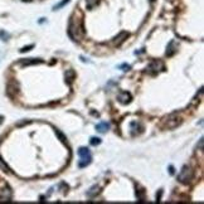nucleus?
Wrapping results in <instances>:
<instances>
[{
	"mask_svg": "<svg viewBox=\"0 0 204 204\" xmlns=\"http://www.w3.org/2000/svg\"><path fill=\"white\" fill-rule=\"evenodd\" d=\"M68 35H69L73 41H81V38L84 35V27L82 19L78 20H71L69 25H68Z\"/></svg>",
	"mask_w": 204,
	"mask_h": 204,
	"instance_id": "1",
	"label": "nucleus"
},
{
	"mask_svg": "<svg viewBox=\"0 0 204 204\" xmlns=\"http://www.w3.org/2000/svg\"><path fill=\"white\" fill-rule=\"evenodd\" d=\"M193 175H194V173H193V170L190 166H183L180 170V173L178 174V180L180 181V183L183 184H188L193 179Z\"/></svg>",
	"mask_w": 204,
	"mask_h": 204,
	"instance_id": "2",
	"label": "nucleus"
},
{
	"mask_svg": "<svg viewBox=\"0 0 204 204\" xmlns=\"http://www.w3.org/2000/svg\"><path fill=\"white\" fill-rule=\"evenodd\" d=\"M181 123V118L177 115H170L166 120H165V123H164V127L165 129H175L178 127L179 125Z\"/></svg>",
	"mask_w": 204,
	"mask_h": 204,
	"instance_id": "3",
	"label": "nucleus"
},
{
	"mask_svg": "<svg viewBox=\"0 0 204 204\" xmlns=\"http://www.w3.org/2000/svg\"><path fill=\"white\" fill-rule=\"evenodd\" d=\"M10 198H11V190H10L9 186L4 183V188L0 189V200L7 202L10 199Z\"/></svg>",
	"mask_w": 204,
	"mask_h": 204,
	"instance_id": "4",
	"label": "nucleus"
},
{
	"mask_svg": "<svg viewBox=\"0 0 204 204\" xmlns=\"http://www.w3.org/2000/svg\"><path fill=\"white\" fill-rule=\"evenodd\" d=\"M159 67H163V63L161 62H159V61H154V62H151V63L149 64V67H147V72L149 73H157V71H159Z\"/></svg>",
	"mask_w": 204,
	"mask_h": 204,
	"instance_id": "5",
	"label": "nucleus"
},
{
	"mask_svg": "<svg viewBox=\"0 0 204 204\" xmlns=\"http://www.w3.org/2000/svg\"><path fill=\"white\" fill-rule=\"evenodd\" d=\"M118 101H120L121 103L126 105V103H129V102L131 101V95H130L129 92H121L120 95H118Z\"/></svg>",
	"mask_w": 204,
	"mask_h": 204,
	"instance_id": "6",
	"label": "nucleus"
},
{
	"mask_svg": "<svg viewBox=\"0 0 204 204\" xmlns=\"http://www.w3.org/2000/svg\"><path fill=\"white\" fill-rule=\"evenodd\" d=\"M127 37H129V33H127V32H121V33L115 38V43H116V45H120Z\"/></svg>",
	"mask_w": 204,
	"mask_h": 204,
	"instance_id": "7",
	"label": "nucleus"
},
{
	"mask_svg": "<svg viewBox=\"0 0 204 204\" xmlns=\"http://www.w3.org/2000/svg\"><path fill=\"white\" fill-rule=\"evenodd\" d=\"M109 129H110V123L109 122H100L97 126H96V130H97L98 132H102V134L106 132Z\"/></svg>",
	"mask_w": 204,
	"mask_h": 204,
	"instance_id": "8",
	"label": "nucleus"
},
{
	"mask_svg": "<svg viewBox=\"0 0 204 204\" xmlns=\"http://www.w3.org/2000/svg\"><path fill=\"white\" fill-rule=\"evenodd\" d=\"M175 52H177V49H175V42L171 41L169 44H168V49H166V55L168 57H171Z\"/></svg>",
	"mask_w": 204,
	"mask_h": 204,
	"instance_id": "9",
	"label": "nucleus"
},
{
	"mask_svg": "<svg viewBox=\"0 0 204 204\" xmlns=\"http://www.w3.org/2000/svg\"><path fill=\"white\" fill-rule=\"evenodd\" d=\"M37 63H42V59H34V58H29V59L21 61V66H30V64H37Z\"/></svg>",
	"mask_w": 204,
	"mask_h": 204,
	"instance_id": "10",
	"label": "nucleus"
},
{
	"mask_svg": "<svg viewBox=\"0 0 204 204\" xmlns=\"http://www.w3.org/2000/svg\"><path fill=\"white\" fill-rule=\"evenodd\" d=\"M78 155H79V157H89L91 156L89 150L87 147H81V149L78 150Z\"/></svg>",
	"mask_w": 204,
	"mask_h": 204,
	"instance_id": "11",
	"label": "nucleus"
},
{
	"mask_svg": "<svg viewBox=\"0 0 204 204\" xmlns=\"http://www.w3.org/2000/svg\"><path fill=\"white\" fill-rule=\"evenodd\" d=\"M91 159L92 157H81V160H79V163H78V166L79 168H84V166H87L88 164L91 163Z\"/></svg>",
	"mask_w": 204,
	"mask_h": 204,
	"instance_id": "12",
	"label": "nucleus"
},
{
	"mask_svg": "<svg viewBox=\"0 0 204 204\" xmlns=\"http://www.w3.org/2000/svg\"><path fill=\"white\" fill-rule=\"evenodd\" d=\"M98 191H100V188L97 185H95V186H92L88 191H87V195L89 197V198H93L96 194H98Z\"/></svg>",
	"mask_w": 204,
	"mask_h": 204,
	"instance_id": "13",
	"label": "nucleus"
},
{
	"mask_svg": "<svg viewBox=\"0 0 204 204\" xmlns=\"http://www.w3.org/2000/svg\"><path fill=\"white\" fill-rule=\"evenodd\" d=\"M73 79H75V71H73V69L67 71V73H66V81L68 83H72Z\"/></svg>",
	"mask_w": 204,
	"mask_h": 204,
	"instance_id": "14",
	"label": "nucleus"
},
{
	"mask_svg": "<svg viewBox=\"0 0 204 204\" xmlns=\"http://www.w3.org/2000/svg\"><path fill=\"white\" fill-rule=\"evenodd\" d=\"M0 169H3L5 173H10V169H9V166L7 165V163H5L1 157H0Z\"/></svg>",
	"mask_w": 204,
	"mask_h": 204,
	"instance_id": "15",
	"label": "nucleus"
},
{
	"mask_svg": "<svg viewBox=\"0 0 204 204\" xmlns=\"http://www.w3.org/2000/svg\"><path fill=\"white\" fill-rule=\"evenodd\" d=\"M136 195H137V199H139L140 202H144V199H145V191H144L143 189L136 190Z\"/></svg>",
	"mask_w": 204,
	"mask_h": 204,
	"instance_id": "16",
	"label": "nucleus"
},
{
	"mask_svg": "<svg viewBox=\"0 0 204 204\" xmlns=\"http://www.w3.org/2000/svg\"><path fill=\"white\" fill-rule=\"evenodd\" d=\"M68 3H69V0H63V1H61L59 4H57V5H55V7L53 8V10H57V9H59V8H62V7H63V5H66V4H68Z\"/></svg>",
	"mask_w": 204,
	"mask_h": 204,
	"instance_id": "17",
	"label": "nucleus"
},
{
	"mask_svg": "<svg viewBox=\"0 0 204 204\" xmlns=\"http://www.w3.org/2000/svg\"><path fill=\"white\" fill-rule=\"evenodd\" d=\"M91 145H93V146H96V145H98V144H101V139H98V137H92L91 139Z\"/></svg>",
	"mask_w": 204,
	"mask_h": 204,
	"instance_id": "18",
	"label": "nucleus"
},
{
	"mask_svg": "<svg viewBox=\"0 0 204 204\" xmlns=\"http://www.w3.org/2000/svg\"><path fill=\"white\" fill-rule=\"evenodd\" d=\"M0 38H1V41H8L9 34H8V33H5L4 30H1V32H0Z\"/></svg>",
	"mask_w": 204,
	"mask_h": 204,
	"instance_id": "19",
	"label": "nucleus"
},
{
	"mask_svg": "<svg viewBox=\"0 0 204 204\" xmlns=\"http://www.w3.org/2000/svg\"><path fill=\"white\" fill-rule=\"evenodd\" d=\"M55 134L58 135V137L61 139V141H62V143H66V140H67V139H66V136H64L63 134H62V132H59L58 130H57V131H55Z\"/></svg>",
	"mask_w": 204,
	"mask_h": 204,
	"instance_id": "20",
	"label": "nucleus"
},
{
	"mask_svg": "<svg viewBox=\"0 0 204 204\" xmlns=\"http://www.w3.org/2000/svg\"><path fill=\"white\" fill-rule=\"evenodd\" d=\"M97 3V0H87V4H88V8H92L93 5Z\"/></svg>",
	"mask_w": 204,
	"mask_h": 204,
	"instance_id": "21",
	"label": "nucleus"
},
{
	"mask_svg": "<svg viewBox=\"0 0 204 204\" xmlns=\"http://www.w3.org/2000/svg\"><path fill=\"white\" fill-rule=\"evenodd\" d=\"M120 68H122V71H129L130 69V66L129 64H121Z\"/></svg>",
	"mask_w": 204,
	"mask_h": 204,
	"instance_id": "22",
	"label": "nucleus"
},
{
	"mask_svg": "<svg viewBox=\"0 0 204 204\" xmlns=\"http://www.w3.org/2000/svg\"><path fill=\"white\" fill-rule=\"evenodd\" d=\"M30 48H33V45H28V47H24L23 49H20V52H27V50H30Z\"/></svg>",
	"mask_w": 204,
	"mask_h": 204,
	"instance_id": "23",
	"label": "nucleus"
},
{
	"mask_svg": "<svg viewBox=\"0 0 204 204\" xmlns=\"http://www.w3.org/2000/svg\"><path fill=\"white\" fill-rule=\"evenodd\" d=\"M161 193H163V191L160 190V191H159V194L156 195V200H157V202H159V200H160V197H161Z\"/></svg>",
	"mask_w": 204,
	"mask_h": 204,
	"instance_id": "24",
	"label": "nucleus"
},
{
	"mask_svg": "<svg viewBox=\"0 0 204 204\" xmlns=\"http://www.w3.org/2000/svg\"><path fill=\"white\" fill-rule=\"evenodd\" d=\"M169 171H170V174H173V173H174V168L170 166V168H169Z\"/></svg>",
	"mask_w": 204,
	"mask_h": 204,
	"instance_id": "25",
	"label": "nucleus"
},
{
	"mask_svg": "<svg viewBox=\"0 0 204 204\" xmlns=\"http://www.w3.org/2000/svg\"><path fill=\"white\" fill-rule=\"evenodd\" d=\"M150 1H151V3H154V1H155V0H150Z\"/></svg>",
	"mask_w": 204,
	"mask_h": 204,
	"instance_id": "26",
	"label": "nucleus"
}]
</instances>
